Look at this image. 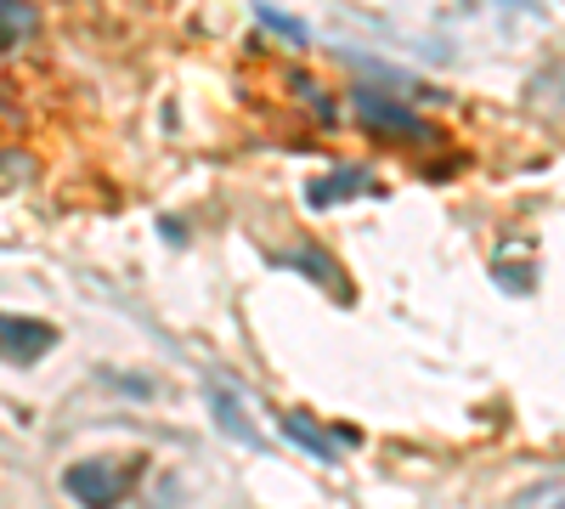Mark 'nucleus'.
I'll return each instance as SVG.
<instances>
[{"label": "nucleus", "mask_w": 565, "mask_h": 509, "mask_svg": "<svg viewBox=\"0 0 565 509\" xmlns=\"http://www.w3.org/2000/svg\"><path fill=\"white\" fill-rule=\"evenodd\" d=\"M255 12H260V23H271L277 34H289L295 45L306 40V23H300V18H289V12H277V7H271V0H255Z\"/></svg>", "instance_id": "1a4fd4ad"}, {"label": "nucleus", "mask_w": 565, "mask_h": 509, "mask_svg": "<svg viewBox=\"0 0 565 509\" xmlns=\"http://www.w3.org/2000/svg\"><path fill=\"white\" fill-rule=\"evenodd\" d=\"M277 425H282V436H289L295 447H306L311 458H322V465H334V458L345 453L340 447V436L334 431H322L311 413H300V407H289V413H277Z\"/></svg>", "instance_id": "20e7f679"}, {"label": "nucleus", "mask_w": 565, "mask_h": 509, "mask_svg": "<svg viewBox=\"0 0 565 509\" xmlns=\"http://www.w3.org/2000/svg\"><path fill=\"white\" fill-rule=\"evenodd\" d=\"M0 340H7V362H40L45 351L57 346V329L40 317H18L7 311V322H0Z\"/></svg>", "instance_id": "7ed1b4c3"}, {"label": "nucleus", "mask_w": 565, "mask_h": 509, "mask_svg": "<svg viewBox=\"0 0 565 509\" xmlns=\"http://www.w3.org/2000/svg\"><path fill=\"white\" fill-rule=\"evenodd\" d=\"M351 108H356V119H362L367 130H380V136H402V142H424V136H430V125H424L413 108L380 97L373 85H356V91H351Z\"/></svg>", "instance_id": "f03ea898"}, {"label": "nucleus", "mask_w": 565, "mask_h": 509, "mask_svg": "<svg viewBox=\"0 0 565 509\" xmlns=\"http://www.w3.org/2000/svg\"><path fill=\"white\" fill-rule=\"evenodd\" d=\"M63 487L74 492L79 509H119L125 487H130V470L114 465V458H79V465H68Z\"/></svg>", "instance_id": "f257e3e1"}, {"label": "nucleus", "mask_w": 565, "mask_h": 509, "mask_svg": "<svg viewBox=\"0 0 565 509\" xmlns=\"http://www.w3.org/2000/svg\"><path fill=\"white\" fill-rule=\"evenodd\" d=\"M367 188H373L367 170L345 165V170H328V176H317L311 188H306V204H311V210H328V204H340V199H351V193H367Z\"/></svg>", "instance_id": "39448f33"}, {"label": "nucleus", "mask_w": 565, "mask_h": 509, "mask_svg": "<svg viewBox=\"0 0 565 509\" xmlns=\"http://www.w3.org/2000/svg\"><path fill=\"white\" fill-rule=\"evenodd\" d=\"M210 413H215V425L232 436V442H244V447H260V431L244 420V413H238V396H232V391H210Z\"/></svg>", "instance_id": "423d86ee"}, {"label": "nucleus", "mask_w": 565, "mask_h": 509, "mask_svg": "<svg viewBox=\"0 0 565 509\" xmlns=\"http://www.w3.org/2000/svg\"><path fill=\"white\" fill-rule=\"evenodd\" d=\"M282 266H289V272H306V277H317L322 289H345V284H340V266L328 261L317 244H300V250H289V255H282Z\"/></svg>", "instance_id": "0eeeda50"}, {"label": "nucleus", "mask_w": 565, "mask_h": 509, "mask_svg": "<svg viewBox=\"0 0 565 509\" xmlns=\"http://www.w3.org/2000/svg\"><path fill=\"white\" fill-rule=\"evenodd\" d=\"M0 7H7V40L18 45L29 29H34V12H29V0H0Z\"/></svg>", "instance_id": "9d476101"}, {"label": "nucleus", "mask_w": 565, "mask_h": 509, "mask_svg": "<svg viewBox=\"0 0 565 509\" xmlns=\"http://www.w3.org/2000/svg\"><path fill=\"white\" fill-rule=\"evenodd\" d=\"M509 509H565V476H543L509 498Z\"/></svg>", "instance_id": "6e6552de"}]
</instances>
